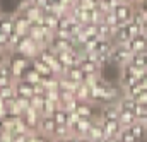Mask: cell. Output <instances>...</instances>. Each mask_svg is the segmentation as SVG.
Listing matches in <instances>:
<instances>
[{
  "label": "cell",
  "mask_w": 147,
  "mask_h": 142,
  "mask_svg": "<svg viewBox=\"0 0 147 142\" xmlns=\"http://www.w3.org/2000/svg\"><path fill=\"white\" fill-rule=\"evenodd\" d=\"M139 122H142V123L146 125V128H147V111L144 113V115H140V116H139Z\"/></svg>",
  "instance_id": "83f0119b"
},
{
  "label": "cell",
  "mask_w": 147,
  "mask_h": 142,
  "mask_svg": "<svg viewBox=\"0 0 147 142\" xmlns=\"http://www.w3.org/2000/svg\"><path fill=\"white\" fill-rule=\"evenodd\" d=\"M135 5H137L139 9H142V10H144V12L147 14V0H139V2L135 3Z\"/></svg>",
  "instance_id": "484cf974"
},
{
  "label": "cell",
  "mask_w": 147,
  "mask_h": 142,
  "mask_svg": "<svg viewBox=\"0 0 147 142\" xmlns=\"http://www.w3.org/2000/svg\"><path fill=\"white\" fill-rule=\"evenodd\" d=\"M127 46L130 48V51H132V53L146 51V50H147V36H146V33H140V34L134 36V38L127 43Z\"/></svg>",
  "instance_id": "9c48e42d"
},
{
  "label": "cell",
  "mask_w": 147,
  "mask_h": 142,
  "mask_svg": "<svg viewBox=\"0 0 147 142\" xmlns=\"http://www.w3.org/2000/svg\"><path fill=\"white\" fill-rule=\"evenodd\" d=\"M70 135H72V130H70L69 123H57L51 137L53 139H65V137H70Z\"/></svg>",
  "instance_id": "2e32d148"
},
{
  "label": "cell",
  "mask_w": 147,
  "mask_h": 142,
  "mask_svg": "<svg viewBox=\"0 0 147 142\" xmlns=\"http://www.w3.org/2000/svg\"><path fill=\"white\" fill-rule=\"evenodd\" d=\"M128 2H132V3H137V2H139V0H128Z\"/></svg>",
  "instance_id": "f546056e"
},
{
  "label": "cell",
  "mask_w": 147,
  "mask_h": 142,
  "mask_svg": "<svg viewBox=\"0 0 147 142\" xmlns=\"http://www.w3.org/2000/svg\"><path fill=\"white\" fill-rule=\"evenodd\" d=\"M22 79H26L28 82H31V84H39V80H41V74L33 67V65H29L24 74H22Z\"/></svg>",
  "instance_id": "d6986e66"
},
{
  "label": "cell",
  "mask_w": 147,
  "mask_h": 142,
  "mask_svg": "<svg viewBox=\"0 0 147 142\" xmlns=\"http://www.w3.org/2000/svg\"><path fill=\"white\" fill-rule=\"evenodd\" d=\"M118 120H120V123H121L123 127H130V125H134V123L137 122V115H135L134 111H128V110H120Z\"/></svg>",
  "instance_id": "9a60e30c"
},
{
  "label": "cell",
  "mask_w": 147,
  "mask_h": 142,
  "mask_svg": "<svg viewBox=\"0 0 147 142\" xmlns=\"http://www.w3.org/2000/svg\"><path fill=\"white\" fill-rule=\"evenodd\" d=\"M0 14H2V10H0Z\"/></svg>",
  "instance_id": "4dcf8cb0"
},
{
  "label": "cell",
  "mask_w": 147,
  "mask_h": 142,
  "mask_svg": "<svg viewBox=\"0 0 147 142\" xmlns=\"http://www.w3.org/2000/svg\"><path fill=\"white\" fill-rule=\"evenodd\" d=\"M12 17H14V31L16 33H19V34H29V29H31V21L22 14V12H19V10H16L14 14H12Z\"/></svg>",
  "instance_id": "5b68a950"
},
{
  "label": "cell",
  "mask_w": 147,
  "mask_h": 142,
  "mask_svg": "<svg viewBox=\"0 0 147 142\" xmlns=\"http://www.w3.org/2000/svg\"><path fill=\"white\" fill-rule=\"evenodd\" d=\"M130 130H132V134L135 135V139H137V142H142V141H146L147 139V128H146V125L142 123V122H135L134 125H130L128 127Z\"/></svg>",
  "instance_id": "5bb4252c"
},
{
  "label": "cell",
  "mask_w": 147,
  "mask_h": 142,
  "mask_svg": "<svg viewBox=\"0 0 147 142\" xmlns=\"http://www.w3.org/2000/svg\"><path fill=\"white\" fill-rule=\"evenodd\" d=\"M7 55H9L7 51H3V50H0V65L7 62Z\"/></svg>",
  "instance_id": "4316f807"
},
{
  "label": "cell",
  "mask_w": 147,
  "mask_h": 142,
  "mask_svg": "<svg viewBox=\"0 0 147 142\" xmlns=\"http://www.w3.org/2000/svg\"><path fill=\"white\" fill-rule=\"evenodd\" d=\"M87 137H91L92 141H101L105 137V128H103V123L99 118H96V122L91 125L89 132H87Z\"/></svg>",
  "instance_id": "30bf717a"
},
{
  "label": "cell",
  "mask_w": 147,
  "mask_h": 142,
  "mask_svg": "<svg viewBox=\"0 0 147 142\" xmlns=\"http://www.w3.org/2000/svg\"><path fill=\"white\" fill-rule=\"evenodd\" d=\"M146 51H147V50H146Z\"/></svg>",
  "instance_id": "1f68e13d"
},
{
  "label": "cell",
  "mask_w": 147,
  "mask_h": 142,
  "mask_svg": "<svg viewBox=\"0 0 147 142\" xmlns=\"http://www.w3.org/2000/svg\"><path fill=\"white\" fill-rule=\"evenodd\" d=\"M31 65H33V67H34V69L39 72V74H41V75H46V74H53L51 67H50V65H48L45 60H41L39 57H36V58H33V60H31Z\"/></svg>",
  "instance_id": "ffe728a7"
},
{
  "label": "cell",
  "mask_w": 147,
  "mask_h": 142,
  "mask_svg": "<svg viewBox=\"0 0 147 142\" xmlns=\"http://www.w3.org/2000/svg\"><path fill=\"white\" fill-rule=\"evenodd\" d=\"M65 77H69V79H72L75 82H84V79H86V72L82 70L79 65H72V67H67V70L63 74Z\"/></svg>",
  "instance_id": "7c38bea8"
},
{
  "label": "cell",
  "mask_w": 147,
  "mask_h": 142,
  "mask_svg": "<svg viewBox=\"0 0 147 142\" xmlns=\"http://www.w3.org/2000/svg\"><path fill=\"white\" fill-rule=\"evenodd\" d=\"M34 86H36V84H31V82H28L26 79L16 80V82H14L16 96H19V98H33V96H34Z\"/></svg>",
  "instance_id": "8992f818"
},
{
  "label": "cell",
  "mask_w": 147,
  "mask_h": 142,
  "mask_svg": "<svg viewBox=\"0 0 147 142\" xmlns=\"http://www.w3.org/2000/svg\"><path fill=\"white\" fill-rule=\"evenodd\" d=\"M0 31H3L7 34L14 33V17H12V14H7V12L0 14Z\"/></svg>",
  "instance_id": "8fae6325"
},
{
  "label": "cell",
  "mask_w": 147,
  "mask_h": 142,
  "mask_svg": "<svg viewBox=\"0 0 147 142\" xmlns=\"http://www.w3.org/2000/svg\"><path fill=\"white\" fill-rule=\"evenodd\" d=\"M0 98L9 101V99H14L16 98V89H14V84L10 86H2L0 87Z\"/></svg>",
  "instance_id": "44dd1931"
},
{
  "label": "cell",
  "mask_w": 147,
  "mask_h": 142,
  "mask_svg": "<svg viewBox=\"0 0 147 142\" xmlns=\"http://www.w3.org/2000/svg\"><path fill=\"white\" fill-rule=\"evenodd\" d=\"M113 10H115V14H116V17H118V22H120V24H127V22H130L132 17H134L135 3H132V2H121V3L116 5Z\"/></svg>",
  "instance_id": "277c9868"
},
{
  "label": "cell",
  "mask_w": 147,
  "mask_h": 142,
  "mask_svg": "<svg viewBox=\"0 0 147 142\" xmlns=\"http://www.w3.org/2000/svg\"><path fill=\"white\" fill-rule=\"evenodd\" d=\"M7 64H9L10 70H12L14 80H19V79H22L24 70L31 65V58H28L24 53H21V51H17V50H12V51H9V55H7Z\"/></svg>",
  "instance_id": "6da1fadb"
},
{
  "label": "cell",
  "mask_w": 147,
  "mask_h": 142,
  "mask_svg": "<svg viewBox=\"0 0 147 142\" xmlns=\"http://www.w3.org/2000/svg\"><path fill=\"white\" fill-rule=\"evenodd\" d=\"M74 94H75V98L79 101H91V87L87 84H84V82H79L77 84Z\"/></svg>",
  "instance_id": "4fadbf2b"
},
{
  "label": "cell",
  "mask_w": 147,
  "mask_h": 142,
  "mask_svg": "<svg viewBox=\"0 0 147 142\" xmlns=\"http://www.w3.org/2000/svg\"><path fill=\"white\" fill-rule=\"evenodd\" d=\"M139 84H140V86H142L144 89H147V70L144 72V74L140 75V77H139Z\"/></svg>",
  "instance_id": "d4e9b609"
},
{
  "label": "cell",
  "mask_w": 147,
  "mask_h": 142,
  "mask_svg": "<svg viewBox=\"0 0 147 142\" xmlns=\"http://www.w3.org/2000/svg\"><path fill=\"white\" fill-rule=\"evenodd\" d=\"M0 50H3V51H12V48H10V38L7 33H3V31H0Z\"/></svg>",
  "instance_id": "603a6c76"
},
{
  "label": "cell",
  "mask_w": 147,
  "mask_h": 142,
  "mask_svg": "<svg viewBox=\"0 0 147 142\" xmlns=\"http://www.w3.org/2000/svg\"><path fill=\"white\" fill-rule=\"evenodd\" d=\"M53 142H72V135L65 137V139H53Z\"/></svg>",
  "instance_id": "f1b7e54d"
},
{
  "label": "cell",
  "mask_w": 147,
  "mask_h": 142,
  "mask_svg": "<svg viewBox=\"0 0 147 142\" xmlns=\"http://www.w3.org/2000/svg\"><path fill=\"white\" fill-rule=\"evenodd\" d=\"M53 118H55L57 123H69V120H70V111L63 106H58L53 111Z\"/></svg>",
  "instance_id": "ac0fdd59"
},
{
  "label": "cell",
  "mask_w": 147,
  "mask_h": 142,
  "mask_svg": "<svg viewBox=\"0 0 147 142\" xmlns=\"http://www.w3.org/2000/svg\"><path fill=\"white\" fill-rule=\"evenodd\" d=\"M39 45H38L36 41H34V38L31 34H24L22 36V39H21V43H19V46L16 48L17 51H21V53H24L28 58H36L38 53H39Z\"/></svg>",
  "instance_id": "3957f363"
},
{
  "label": "cell",
  "mask_w": 147,
  "mask_h": 142,
  "mask_svg": "<svg viewBox=\"0 0 147 142\" xmlns=\"http://www.w3.org/2000/svg\"><path fill=\"white\" fill-rule=\"evenodd\" d=\"M132 58V51L127 45H115L113 51L110 55V64H115L118 67H123L125 64H128Z\"/></svg>",
  "instance_id": "7a4b0ae2"
},
{
  "label": "cell",
  "mask_w": 147,
  "mask_h": 142,
  "mask_svg": "<svg viewBox=\"0 0 147 142\" xmlns=\"http://www.w3.org/2000/svg\"><path fill=\"white\" fill-rule=\"evenodd\" d=\"M101 123H103V128H105V137H118L121 128H123L120 120H101Z\"/></svg>",
  "instance_id": "52a82bcc"
},
{
  "label": "cell",
  "mask_w": 147,
  "mask_h": 142,
  "mask_svg": "<svg viewBox=\"0 0 147 142\" xmlns=\"http://www.w3.org/2000/svg\"><path fill=\"white\" fill-rule=\"evenodd\" d=\"M118 139H120V142H137L135 135L132 134V130H130L128 127H123V128H121V132H120Z\"/></svg>",
  "instance_id": "7402d4cb"
},
{
  "label": "cell",
  "mask_w": 147,
  "mask_h": 142,
  "mask_svg": "<svg viewBox=\"0 0 147 142\" xmlns=\"http://www.w3.org/2000/svg\"><path fill=\"white\" fill-rule=\"evenodd\" d=\"M55 127H57V122H55L53 115H41V118H39V132H41V134L51 137ZM51 139H53V137H51Z\"/></svg>",
  "instance_id": "ba28073f"
},
{
  "label": "cell",
  "mask_w": 147,
  "mask_h": 142,
  "mask_svg": "<svg viewBox=\"0 0 147 142\" xmlns=\"http://www.w3.org/2000/svg\"><path fill=\"white\" fill-rule=\"evenodd\" d=\"M135 99H137L139 103H144V105H147V89H144V87H142L140 94H139V96H137Z\"/></svg>",
  "instance_id": "cb8c5ba5"
},
{
  "label": "cell",
  "mask_w": 147,
  "mask_h": 142,
  "mask_svg": "<svg viewBox=\"0 0 147 142\" xmlns=\"http://www.w3.org/2000/svg\"><path fill=\"white\" fill-rule=\"evenodd\" d=\"M57 108H58V105H57L55 101H51V99L45 98V99L39 103L38 110H39V113H41V115H53V111H55Z\"/></svg>",
  "instance_id": "e0dca14e"
}]
</instances>
